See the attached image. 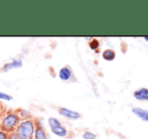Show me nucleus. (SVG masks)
Returning a JSON list of instances; mask_svg holds the SVG:
<instances>
[{
  "label": "nucleus",
  "instance_id": "1",
  "mask_svg": "<svg viewBox=\"0 0 148 139\" xmlns=\"http://www.w3.org/2000/svg\"><path fill=\"white\" fill-rule=\"evenodd\" d=\"M35 128H36L35 120L31 119V118L24 119L19 122L14 133L18 136L19 139H33Z\"/></svg>",
  "mask_w": 148,
  "mask_h": 139
},
{
  "label": "nucleus",
  "instance_id": "2",
  "mask_svg": "<svg viewBox=\"0 0 148 139\" xmlns=\"http://www.w3.org/2000/svg\"><path fill=\"white\" fill-rule=\"evenodd\" d=\"M20 121L21 120L19 119V117H18L15 112H9L1 119L0 130L5 132L6 134L12 133V132L15 131L16 127H17Z\"/></svg>",
  "mask_w": 148,
  "mask_h": 139
},
{
  "label": "nucleus",
  "instance_id": "3",
  "mask_svg": "<svg viewBox=\"0 0 148 139\" xmlns=\"http://www.w3.org/2000/svg\"><path fill=\"white\" fill-rule=\"evenodd\" d=\"M49 125L51 127V130L55 135L60 136V137H66L68 135V130L62 125L59 119L55 117L49 118Z\"/></svg>",
  "mask_w": 148,
  "mask_h": 139
},
{
  "label": "nucleus",
  "instance_id": "4",
  "mask_svg": "<svg viewBox=\"0 0 148 139\" xmlns=\"http://www.w3.org/2000/svg\"><path fill=\"white\" fill-rule=\"evenodd\" d=\"M59 114L62 115V117H66L68 119H71V120H77L81 117V114L79 112H76V111H73L71 109H68V108H64V107H60L59 108Z\"/></svg>",
  "mask_w": 148,
  "mask_h": 139
},
{
  "label": "nucleus",
  "instance_id": "5",
  "mask_svg": "<svg viewBox=\"0 0 148 139\" xmlns=\"http://www.w3.org/2000/svg\"><path fill=\"white\" fill-rule=\"evenodd\" d=\"M22 66H23V62H22L21 59H14V60H12L10 63L4 64L1 71L2 72H9V71H11V70L19 69Z\"/></svg>",
  "mask_w": 148,
  "mask_h": 139
},
{
  "label": "nucleus",
  "instance_id": "6",
  "mask_svg": "<svg viewBox=\"0 0 148 139\" xmlns=\"http://www.w3.org/2000/svg\"><path fill=\"white\" fill-rule=\"evenodd\" d=\"M59 78L62 81H70L71 79L73 78V71L71 69L69 66H66V67L62 68L59 72Z\"/></svg>",
  "mask_w": 148,
  "mask_h": 139
},
{
  "label": "nucleus",
  "instance_id": "7",
  "mask_svg": "<svg viewBox=\"0 0 148 139\" xmlns=\"http://www.w3.org/2000/svg\"><path fill=\"white\" fill-rule=\"evenodd\" d=\"M134 98L139 101H147L148 100V89L140 88L134 92Z\"/></svg>",
  "mask_w": 148,
  "mask_h": 139
},
{
  "label": "nucleus",
  "instance_id": "8",
  "mask_svg": "<svg viewBox=\"0 0 148 139\" xmlns=\"http://www.w3.org/2000/svg\"><path fill=\"white\" fill-rule=\"evenodd\" d=\"M33 139H47V135L45 133V130L38 122H36V128H35L34 137Z\"/></svg>",
  "mask_w": 148,
  "mask_h": 139
},
{
  "label": "nucleus",
  "instance_id": "9",
  "mask_svg": "<svg viewBox=\"0 0 148 139\" xmlns=\"http://www.w3.org/2000/svg\"><path fill=\"white\" fill-rule=\"evenodd\" d=\"M132 112L137 116V117L142 119L143 121L148 122V110L142 109V108H133Z\"/></svg>",
  "mask_w": 148,
  "mask_h": 139
},
{
  "label": "nucleus",
  "instance_id": "10",
  "mask_svg": "<svg viewBox=\"0 0 148 139\" xmlns=\"http://www.w3.org/2000/svg\"><path fill=\"white\" fill-rule=\"evenodd\" d=\"M102 57L106 61H113L116 57V53L113 49H105L102 53Z\"/></svg>",
  "mask_w": 148,
  "mask_h": 139
},
{
  "label": "nucleus",
  "instance_id": "11",
  "mask_svg": "<svg viewBox=\"0 0 148 139\" xmlns=\"http://www.w3.org/2000/svg\"><path fill=\"white\" fill-rule=\"evenodd\" d=\"M12 96L11 95H8L6 93L0 92V100L1 101H11L12 100Z\"/></svg>",
  "mask_w": 148,
  "mask_h": 139
},
{
  "label": "nucleus",
  "instance_id": "12",
  "mask_svg": "<svg viewBox=\"0 0 148 139\" xmlns=\"http://www.w3.org/2000/svg\"><path fill=\"white\" fill-rule=\"evenodd\" d=\"M90 47L92 49H97L99 47V41L97 39H93L92 41H90Z\"/></svg>",
  "mask_w": 148,
  "mask_h": 139
},
{
  "label": "nucleus",
  "instance_id": "13",
  "mask_svg": "<svg viewBox=\"0 0 148 139\" xmlns=\"http://www.w3.org/2000/svg\"><path fill=\"white\" fill-rule=\"evenodd\" d=\"M83 138L84 139H95L96 138V135L92 132H85L84 135H83Z\"/></svg>",
  "mask_w": 148,
  "mask_h": 139
},
{
  "label": "nucleus",
  "instance_id": "14",
  "mask_svg": "<svg viewBox=\"0 0 148 139\" xmlns=\"http://www.w3.org/2000/svg\"><path fill=\"white\" fill-rule=\"evenodd\" d=\"M7 139H19V138H18V136L14 132H12V133H9L7 135Z\"/></svg>",
  "mask_w": 148,
  "mask_h": 139
},
{
  "label": "nucleus",
  "instance_id": "15",
  "mask_svg": "<svg viewBox=\"0 0 148 139\" xmlns=\"http://www.w3.org/2000/svg\"><path fill=\"white\" fill-rule=\"evenodd\" d=\"M7 135L8 134H6L5 132L0 130V139H7Z\"/></svg>",
  "mask_w": 148,
  "mask_h": 139
},
{
  "label": "nucleus",
  "instance_id": "16",
  "mask_svg": "<svg viewBox=\"0 0 148 139\" xmlns=\"http://www.w3.org/2000/svg\"><path fill=\"white\" fill-rule=\"evenodd\" d=\"M144 39H145L146 41H148V36H144Z\"/></svg>",
  "mask_w": 148,
  "mask_h": 139
},
{
  "label": "nucleus",
  "instance_id": "17",
  "mask_svg": "<svg viewBox=\"0 0 148 139\" xmlns=\"http://www.w3.org/2000/svg\"><path fill=\"white\" fill-rule=\"evenodd\" d=\"M1 106L2 105H0V115H1Z\"/></svg>",
  "mask_w": 148,
  "mask_h": 139
}]
</instances>
